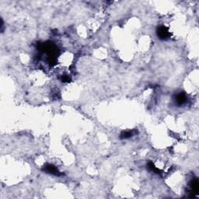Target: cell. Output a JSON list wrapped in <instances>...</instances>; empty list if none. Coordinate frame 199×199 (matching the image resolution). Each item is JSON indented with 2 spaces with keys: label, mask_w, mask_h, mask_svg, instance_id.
<instances>
[{
  "label": "cell",
  "mask_w": 199,
  "mask_h": 199,
  "mask_svg": "<svg viewBox=\"0 0 199 199\" xmlns=\"http://www.w3.org/2000/svg\"><path fill=\"white\" fill-rule=\"evenodd\" d=\"M187 95L184 93H179L178 94L176 95L175 96V102L178 106L184 104L187 102Z\"/></svg>",
  "instance_id": "3"
},
{
  "label": "cell",
  "mask_w": 199,
  "mask_h": 199,
  "mask_svg": "<svg viewBox=\"0 0 199 199\" xmlns=\"http://www.w3.org/2000/svg\"><path fill=\"white\" fill-rule=\"evenodd\" d=\"M134 134L135 133H134L133 131H125V132H122L121 133L120 138L122 139H126V138H129L133 136Z\"/></svg>",
  "instance_id": "5"
},
{
  "label": "cell",
  "mask_w": 199,
  "mask_h": 199,
  "mask_svg": "<svg viewBox=\"0 0 199 199\" xmlns=\"http://www.w3.org/2000/svg\"><path fill=\"white\" fill-rule=\"evenodd\" d=\"M190 187H191V193L193 194V196L194 194H197L199 190V184L197 179H193L192 181H191V184H190Z\"/></svg>",
  "instance_id": "4"
},
{
  "label": "cell",
  "mask_w": 199,
  "mask_h": 199,
  "mask_svg": "<svg viewBox=\"0 0 199 199\" xmlns=\"http://www.w3.org/2000/svg\"><path fill=\"white\" fill-rule=\"evenodd\" d=\"M62 80L63 82H65V83H69V82L71 81V79H70V77L68 75H63L62 76Z\"/></svg>",
  "instance_id": "7"
},
{
  "label": "cell",
  "mask_w": 199,
  "mask_h": 199,
  "mask_svg": "<svg viewBox=\"0 0 199 199\" xmlns=\"http://www.w3.org/2000/svg\"><path fill=\"white\" fill-rule=\"evenodd\" d=\"M157 36L159 37V38L161 40H167L170 37L171 34L169 32L168 28L166 27L165 26H160L157 28L156 31Z\"/></svg>",
  "instance_id": "1"
},
{
  "label": "cell",
  "mask_w": 199,
  "mask_h": 199,
  "mask_svg": "<svg viewBox=\"0 0 199 199\" xmlns=\"http://www.w3.org/2000/svg\"><path fill=\"white\" fill-rule=\"evenodd\" d=\"M43 171H44V172L47 173V174H52V175L59 176L61 174V173L59 172L57 167H54L52 164H46V165L43 167Z\"/></svg>",
  "instance_id": "2"
},
{
  "label": "cell",
  "mask_w": 199,
  "mask_h": 199,
  "mask_svg": "<svg viewBox=\"0 0 199 199\" xmlns=\"http://www.w3.org/2000/svg\"><path fill=\"white\" fill-rule=\"evenodd\" d=\"M147 167L149 169V171H152V172L155 173V174H160V171L158 168H156L152 162H148V164H147Z\"/></svg>",
  "instance_id": "6"
}]
</instances>
